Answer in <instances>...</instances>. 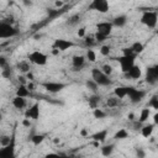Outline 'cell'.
I'll return each mask as SVG.
<instances>
[{
  "label": "cell",
  "mask_w": 158,
  "mask_h": 158,
  "mask_svg": "<svg viewBox=\"0 0 158 158\" xmlns=\"http://www.w3.org/2000/svg\"><path fill=\"white\" fill-rule=\"evenodd\" d=\"M12 105H14L15 109H17V110H22V109L26 107V105H27V100H26V98H22V96H17V95H16V96L12 99Z\"/></svg>",
  "instance_id": "cell-15"
},
{
  "label": "cell",
  "mask_w": 158,
  "mask_h": 158,
  "mask_svg": "<svg viewBox=\"0 0 158 158\" xmlns=\"http://www.w3.org/2000/svg\"><path fill=\"white\" fill-rule=\"evenodd\" d=\"M23 4H25V5H27V6H30V5H32V2H31V0H23Z\"/></svg>",
  "instance_id": "cell-50"
},
{
  "label": "cell",
  "mask_w": 158,
  "mask_h": 158,
  "mask_svg": "<svg viewBox=\"0 0 158 158\" xmlns=\"http://www.w3.org/2000/svg\"><path fill=\"white\" fill-rule=\"evenodd\" d=\"M136 156H137L138 158H143V157H144V152L142 151V148H137V149H136Z\"/></svg>",
  "instance_id": "cell-42"
},
{
  "label": "cell",
  "mask_w": 158,
  "mask_h": 158,
  "mask_svg": "<svg viewBox=\"0 0 158 158\" xmlns=\"http://www.w3.org/2000/svg\"><path fill=\"white\" fill-rule=\"evenodd\" d=\"M112 23L109 21H101L99 23H96V33H100L105 37H109L112 32Z\"/></svg>",
  "instance_id": "cell-10"
},
{
  "label": "cell",
  "mask_w": 158,
  "mask_h": 158,
  "mask_svg": "<svg viewBox=\"0 0 158 158\" xmlns=\"http://www.w3.org/2000/svg\"><path fill=\"white\" fill-rule=\"evenodd\" d=\"M153 120H154V125L158 123V114H154L153 115Z\"/></svg>",
  "instance_id": "cell-49"
},
{
  "label": "cell",
  "mask_w": 158,
  "mask_h": 158,
  "mask_svg": "<svg viewBox=\"0 0 158 158\" xmlns=\"http://www.w3.org/2000/svg\"><path fill=\"white\" fill-rule=\"evenodd\" d=\"M22 125H23V126H26V127H30V125H31L30 118H25V120L22 121Z\"/></svg>",
  "instance_id": "cell-46"
},
{
  "label": "cell",
  "mask_w": 158,
  "mask_h": 158,
  "mask_svg": "<svg viewBox=\"0 0 158 158\" xmlns=\"http://www.w3.org/2000/svg\"><path fill=\"white\" fill-rule=\"evenodd\" d=\"M100 96L99 95H96V94H94V95H91L90 98H89V100H88V102H89V106L91 107V109H95V107H98L99 106V104H100Z\"/></svg>",
  "instance_id": "cell-24"
},
{
  "label": "cell",
  "mask_w": 158,
  "mask_h": 158,
  "mask_svg": "<svg viewBox=\"0 0 158 158\" xmlns=\"http://www.w3.org/2000/svg\"><path fill=\"white\" fill-rule=\"evenodd\" d=\"M16 68H17L21 73H27V72L31 70V65H30V63H28L27 60H21V62H19V63L16 64Z\"/></svg>",
  "instance_id": "cell-21"
},
{
  "label": "cell",
  "mask_w": 158,
  "mask_h": 158,
  "mask_svg": "<svg viewBox=\"0 0 158 158\" xmlns=\"http://www.w3.org/2000/svg\"><path fill=\"white\" fill-rule=\"evenodd\" d=\"M80 135H81V136H88V130H86V128H83V130L80 131Z\"/></svg>",
  "instance_id": "cell-48"
},
{
  "label": "cell",
  "mask_w": 158,
  "mask_h": 158,
  "mask_svg": "<svg viewBox=\"0 0 158 158\" xmlns=\"http://www.w3.org/2000/svg\"><path fill=\"white\" fill-rule=\"evenodd\" d=\"M11 141H12V138H11L10 136H7V135L0 136V146H1V147H2V146H7V144H10Z\"/></svg>",
  "instance_id": "cell-34"
},
{
  "label": "cell",
  "mask_w": 158,
  "mask_h": 158,
  "mask_svg": "<svg viewBox=\"0 0 158 158\" xmlns=\"http://www.w3.org/2000/svg\"><path fill=\"white\" fill-rule=\"evenodd\" d=\"M127 137H128V131H127L126 128H120V130L115 133V136H114L115 139H125V138H127Z\"/></svg>",
  "instance_id": "cell-27"
},
{
  "label": "cell",
  "mask_w": 158,
  "mask_h": 158,
  "mask_svg": "<svg viewBox=\"0 0 158 158\" xmlns=\"http://www.w3.org/2000/svg\"><path fill=\"white\" fill-rule=\"evenodd\" d=\"M1 118H2V115H1V112H0V121H1Z\"/></svg>",
  "instance_id": "cell-53"
},
{
  "label": "cell",
  "mask_w": 158,
  "mask_h": 158,
  "mask_svg": "<svg viewBox=\"0 0 158 158\" xmlns=\"http://www.w3.org/2000/svg\"><path fill=\"white\" fill-rule=\"evenodd\" d=\"M93 116L95 118H104L106 116V112L99 107H95V109H93Z\"/></svg>",
  "instance_id": "cell-31"
},
{
  "label": "cell",
  "mask_w": 158,
  "mask_h": 158,
  "mask_svg": "<svg viewBox=\"0 0 158 158\" xmlns=\"http://www.w3.org/2000/svg\"><path fill=\"white\" fill-rule=\"evenodd\" d=\"M95 42V38H94V36H89V37H85V44H93Z\"/></svg>",
  "instance_id": "cell-40"
},
{
  "label": "cell",
  "mask_w": 158,
  "mask_h": 158,
  "mask_svg": "<svg viewBox=\"0 0 158 158\" xmlns=\"http://www.w3.org/2000/svg\"><path fill=\"white\" fill-rule=\"evenodd\" d=\"M153 131H154V123H147L141 127V135L144 138H149L153 135Z\"/></svg>",
  "instance_id": "cell-17"
},
{
  "label": "cell",
  "mask_w": 158,
  "mask_h": 158,
  "mask_svg": "<svg viewBox=\"0 0 158 158\" xmlns=\"http://www.w3.org/2000/svg\"><path fill=\"white\" fill-rule=\"evenodd\" d=\"M6 65H7V60H6V58L2 57V56H0V68H5Z\"/></svg>",
  "instance_id": "cell-41"
},
{
  "label": "cell",
  "mask_w": 158,
  "mask_h": 158,
  "mask_svg": "<svg viewBox=\"0 0 158 158\" xmlns=\"http://www.w3.org/2000/svg\"><path fill=\"white\" fill-rule=\"evenodd\" d=\"M114 95L116 98H118L120 100H122L123 98H126L127 91H126V86H116L114 89Z\"/></svg>",
  "instance_id": "cell-20"
},
{
  "label": "cell",
  "mask_w": 158,
  "mask_h": 158,
  "mask_svg": "<svg viewBox=\"0 0 158 158\" xmlns=\"http://www.w3.org/2000/svg\"><path fill=\"white\" fill-rule=\"evenodd\" d=\"M110 52H111V48H110V46H107V44H104V46H101L100 47V53L102 54V56H109L110 54Z\"/></svg>",
  "instance_id": "cell-37"
},
{
  "label": "cell",
  "mask_w": 158,
  "mask_h": 158,
  "mask_svg": "<svg viewBox=\"0 0 158 158\" xmlns=\"http://www.w3.org/2000/svg\"><path fill=\"white\" fill-rule=\"evenodd\" d=\"M84 57H85L86 60H89V62H91V63L96 62V53H95L93 49H90V48L86 49V53H85Z\"/></svg>",
  "instance_id": "cell-28"
},
{
  "label": "cell",
  "mask_w": 158,
  "mask_h": 158,
  "mask_svg": "<svg viewBox=\"0 0 158 158\" xmlns=\"http://www.w3.org/2000/svg\"><path fill=\"white\" fill-rule=\"evenodd\" d=\"M43 141H44V135H41V133L33 135V136L31 137V142H32L35 146H38V144H41Z\"/></svg>",
  "instance_id": "cell-29"
},
{
  "label": "cell",
  "mask_w": 158,
  "mask_h": 158,
  "mask_svg": "<svg viewBox=\"0 0 158 158\" xmlns=\"http://www.w3.org/2000/svg\"><path fill=\"white\" fill-rule=\"evenodd\" d=\"M122 56H136V54L133 53V51H132V48H131V46H130V47L122 48Z\"/></svg>",
  "instance_id": "cell-38"
},
{
  "label": "cell",
  "mask_w": 158,
  "mask_h": 158,
  "mask_svg": "<svg viewBox=\"0 0 158 158\" xmlns=\"http://www.w3.org/2000/svg\"><path fill=\"white\" fill-rule=\"evenodd\" d=\"M91 79L99 85V86H107L111 84V79L109 75L102 73L101 69L99 68H93L91 69Z\"/></svg>",
  "instance_id": "cell-2"
},
{
  "label": "cell",
  "mask_w": 158,
  "mask_h": 158,
  "mask_svg": "<svg viewBox=\"0 0 158 158\" xmlns=\"http://www.w3.org/2000/svg\"><path fill=\"white\" fill-rule=\"evenodd\" d=\"M85 86H86L89 90L94 91V93H95V91L98 90V88H99V85H98V84H96V83H95L93 79H89V80H86V81H85Z\"/></svg>",
  "instance_id": "cell-32"
},
{
  "label": "cell",
  "mask_w": 158,
  "mask_h": 158,
  "mask_svg": "<svg viewBox=\"0 0 158 158\" xmlns=\"http://www.w3.org/2000/svg\"><path fill=\"white\" fill-rule=\"evenodd\" d=\"M106 138H107V130H100L91 135V139L98 141L99 143H104L106 141Z\"/></svg>",
  "instance_id": "cell-16"
},
{
  "label": "cell",
  "mask_w": 158,
  "mask_h": 158,
  "mask_svg": "<svg viewBox=\"0 0 158 158\" xmlns=\"http://www.w3.org/2000/svg\"><path fill=\"white\" fill-rule=\"evenodd\" d=\"M112 26H115V27H123L126 23H127V17L125 16V15H118V16H116L114 20H112Z\"/></svg>",
  "instance_id": "cell-19"
},
{
  "label": "cell",
  "mask_w": 158,
  "mask_h": 158,
  "mask_svg": "<svg viewBox=\"0 0 158 158\" xmlns=\"http://www.w3.org/2000/svg\"><path fill=\"white\" fill-rule=\"evenodd\" d=\"M77 33H78L79 37H85V27H80Z\"/></svg>",
  "instance_id": "cell-43"
},
{
  "label": "cell",
  "mask_w": 158,
  "mask_h": 158,
  "mask_svg": "<svg viewBox=\"0 0 158 158\" xmlns=\"http://www.w3.org/2000/svg\"><path fill=\"white\" fill-rule=\"evenodd\" d=\"M19 35V30L14 27L11 23L0 21V40L4 38H12Z\"/></svg>",
  "instance_id": "cell-3"
},
{
  "label": "cell",
  "mask_w": 158,
  "mask_h": 158,
  "mask_svg": "<svg viewBox=\"0 0 158 158\" xmlns=\"http://www.w3.org/2000/svg\"><path fill=\"white\" fill-rule=\"evenodd\" d=\"M158 22V14L154 10H148V11H143L142 16H141V23L147 26L148 28H154L157 26Z\"/></svg>",
  "instance_id": "cell-1"
},
{
  "label": "cell",
  "mask_w": 158,
  "mask_h": 158,
  "mask_svg": "<svg viewBox=\"0 0 158 158\" xmlns=\"http://www.w3.org/2000/svg\"><path fill=\"white\" fill-rule=\"evenodd\" d=\"M2 77H4V78H10V77H11V70L5 67L4 70H2Z\"/></svg>",
  "instance_id": "cell-39"
},
{
  "label": "cell",
  "mask_w": 158,
  "mask_h": 158,
  "mask_svg": "<svg viewBox=\"0 0 158 158\" xmlns=\"http://www.w3.org/2000/svg\"><path fill=\"white\" fill-rule=\"evenodd\" d=\"M148 106L154 109V110H158V96L157 95H153L148 102Z\"/></svg>",
  "instance_id": "cell-33"
},
{
  "label": "cell",
  "mask_w": 158,
  "mask_h": 158,
  "mask_svg": "<svg viewBox=\"0 0 158 158\" xmlns=\"http://www.w3.org/2000/svg\"><path fill=\"white\" fill-rule=\"evenodd\" d=\"M48 93H52V94H56V93H59L62 91L64 88H65V84L63 83H59V81H44L41 84Z\"/></svg>",
  "instance_id": "cell-9"
},
{
  "label": "cell",
  "mask_w": 158,
  "mask_h": 158,
  "mask_svg": "<svg viewBox=\"0 0 158 158\" xmlns=\"http://www.w3.org/2000/svg\"><path fill=\"white\" fill-rule=\"evenodd\" d=\"M131 48H132V51H133L135 54H139V53L143 52L144 46H143L142 42H138V41H137V42H133V43L131 44Z\"/></svg>",
  "instance_id": "cell-25"
},
{
  "label": "cell",
  "mask_w": 158,
  "mask_h": 158,
  "mask_svg": "<svg viewBox=\"0 0 158 158\" xmlns=\"http://www.w3.org/2000/svg\"><path fill=\"white\" fill-rule=\"evenodd\" d=\"M80 21V16L79 15H73V16H70L69 19H68V25H77L78 22Z\"/></svg>",
  "instance_id": "cell-36"
},
{
  "label": "cell",
  "mask_w": 158,
  "mask_h": 158,
  "mask_svg": "<svg viewBox=\"0 0 158 158\" xmlns=\"http://www.w3.org/2000/svg\"><path fill=\"white\" fill-rule=\"evenodd\" d=\"M26 86H27V89H28L30 91H32V90H35V85H33V84H32L31 81H30V83H27V84H26Z\"/></svg>",
  "instance_id": "cell-45"
},
{
  "label": "cell",
  "mask_w": 158,
  "mask_h": 158,
  "mask_svg": "<svg viewBox=\"0 0 158 158\" xmlns=\"http://www.w3.org/2000/svg\"><path fill=\"white\" fill-rule=\"evenodd\" d=\"M118 104H120V99L116 96L107 98V100H106V105L109 107H116V106H118Z\"/></svg>",
  "instance_id": "cell-30"
},
{
  "label": "cell",
  "mask_w": 158,
  "mask_h": 158,
  "mask_svg": "<svg viewBox=\"0 0 158 158\" xmlns=\"http://www.w3.org/2000/svg\"><path fill=\"white\" fill-rule=\"evenodd\" d=\"M135 57L136 56H121V57L117 58V62L120 64V68H121L122 73H126L135 64Z\"/></svg>",
  "instance_id": "cell-7"
},
{
  "label": "cell",
  "mask_w": 158,
  "mask_h": 158,
  "mask_svg": "<svg viewBox=\"0 0 158 158\" xmlns=\"http://www.w3.org/2000/svg\"><path fill=\"white\" fill-rule=\"evenodd\" d=\"M125 74L127 75V78L136 80V79H139V78L142 77V69H141V67H139V65L133 64V65H132V67H131V68H130Z\"/></svg>",
  "instance_id": "cell-14"
},
{
  "label": "cell",
  "mask_w": 158,
  "mask_h": 158,
  "mask_svg": "<svg viewBox=\"0 0 158 158\" xmlns=\"http://www.w3.org/2000/svg\"><path fill=\"white\" fill-rule=\"evenodd\" d=\"M128 117H130V120H133V117H135V116H133V114H130V115H128Z\"/></svg>",
  "instance_id": "cell-52"
},
{
  "label": "cell",
  "mask_w": 158,
  "mask_h": 158,
  "mask_svg": "<svg viewBox=\"0 0 158 158\" xmlns=\"http://www.w3.org/2000/svg\"><path fill=\"white\" fill-rule=\"evenodd\" d=\"M17 79H19V83H20V84H23V85H26V84H27V81H26V79H27V78H26V77L20 75Z\"/></svg>",
  "instance_id": "cell-44"
},
{
  "label": "cell",
  "mask_w": 158,
  "mask_h": 158,
  "mask_svg": "<svg viewBox=\"0 0 158 158\" xmlns=\"http://www.w3.org/2000/svg\"><path fill=\"white\" fill-rule=\"evenodd\" d=\"M85 60H86V59H85L84 56H74L73 59H72V64H73V67H74L77 70H80V68L84 67Z\"/></svg>",
  "instance_id": "cell-18"
},
{
  "label": "cell",
  "mask_w": 158,
  "mask_h": 158,
  "mask_svg": "<svg viewBox=\"0 0 158 158\" xmlns=\"http://www.w3.org/2000/svg\"><path fill=\"white\" fill-rule=\"evenodd\" d=\"M100 69L102 70V73H105V74H106V75H109V77L112 74V70H114V69H112V67H111L110 64H104Z\"/></svg>",
  "instance_id": "cell-35"
},
{
  "label": "cell",
  "mask_w": 158,
  "mask_h": 158,
  "mask_svg": "<svg viewBox=\"0 0 158 158\" xmlns=\"http://www.w3.org/2000/svg\"><path fill=\"white\" fill-rule=\"evenodd\" d=\"M26 74H27V77H26V78H27L28 80H33V74H32L31 72H27Z\"/></svg>",
  "instance_id": "cell-47"
},
{
  "label": "cell",
  "mask_w": 158,
  "mask_h": 158,
  "mask_svg": "<svg viewBox=\"0 0 158 158\" xmlns=\"http://www.w3.org/2000/svg\"><path fill=\"white\" fill-rule=\"evenodd\" d=\"M52 47L54 49H58L59 52H64V51L74 47V42H72L69 40H64V38H57V40H54Z\"/></svg>",
  "instance_id": "cell-8"
},
{
  "label": "cell",
  "mask_w": 158,
  "mask_h": 158,
  "mask_svg": "<svg viewBox=\"0 0 158 158\" xmlns=\"http://www.w3.org/2000/svg\"><path fill=\"white\" fill-rule=\"evenodd\" d=\"M109 7L110 5L107 0H91L88 9L91 11H96L99 14H106L109 11Z\"/></svg>",
  "instance_id": "cell-4"
},
{
  "label": "cell",
  "mask_w": 158,
  "mask_h": 158,
  "mask_svg": "<svg viewBox=\"0 0 158 158\" xmlns=\"http://www.w3.org/2000/svg\"><path fill=\"white\" fill-rule=\"evenodd\" d=\"M157 80H158V65L148 67L146 72V81L148 84H156Z\"/></svg>",
  "instance_id": "cell-11"
},
{
  "label": "cell",
  "mask_w": 158,
  "mask_h": 158,
  "mask_svg": "<svg viewBox=\"0 0 158 158\" xmlns=\"http://www.w3.org/2000/svg\"><path fill=\"white\" fill-rule=\"evenodd\" d=\"M16 95H17V96H22V98H27V96L30 95V90L27 89L26 85L20 84V86L16 89Z\"/></svg>",
  "instance_id": "cell-23"
},
{
  "label": "cell",
  "mask_w": 158,
  "mask_h": 158,
  "mask_svg": "<svg viewBox=\"0 0 158 158\" xmlns=\"http://www.w3.org/2000/svg\"><path fill=\"white\" fill-rule=\"evenodd\" d=\"M114 144H105V146H102L101 148H100V151H101V154L102 156H105V157H109V156H111L112 154V152H114Z\"/></svg>",
  "instance_id": "cell-26"
},
{
  "label": "cell",
  "mask_w": 158,
  "mask_h": 158,
  "mask_svg": "<svg viewBox=\"0 0 158 158\" xmlns=\"http://www.w3.org/2000/svg\"><path fill=\"white\" fill-rule=\"evenodd\" d=\"M28 59L31 63H33L36 65H46L48 57L41 51H32L31 53H28Z\"/></svg>",
  "instance_id": "cell-5"
},
{
  "label": "cell",
  "mask_w": 158,
  "mask_h": 158,
  "mask_svg": "<svg viewBox=\"0 0 158 158\" xmlns=\"http://www.w3.org/2000/svg\"><path fill=\"white\" fill-rule=\"evenodd\" d=\"M15 156V146H14V139L11 141L10 144L2 146L0 149V158H11Z\"/></svg>",
  "instance_id": "cell-13"
},
{
  "label": "cell",
  "mask_w": 158,
  "mask_h": 158,
  "mask_svg": "<svg viewBox=\"0 0 158 158\" xmlns=\"http://www.w3.org/2000/svg\"><path fill=\"white\" fill-rule=\"evenodd\" d=\"M126 91H127L126 96H128L131 102H133V104L139 102L146 95V93L143 90H139V89H136V88H132V86H126Z\"/></svg>",
  "instance_id": "cell-6"
},
{
  "label": "cell",
  "mask_w": 158,
  "mask_h": 158,
  "mask_svg": "<svg viewBox=\"0 0 158 158\" xmlns=\"http://www.w3.org/2000/svg\"><path fill=\"white\" fill-rule=\"evenodd\" d=\"M25 117L30 118V120H38V117H40V104L35 102L32 106H30L25 112Z\"/></svg>",
  "instance_id": "cell-12"
},
{
  "label": "cell",
  "mask_w": 158,
  "mask_h": 158,
  "mask_svg": "<svg viewBox=\"0 0 158 158\" xmlns=\"http://www.w3.org/2000/svg\"><path fill=\"white\" fill-rule=\"evenodd\" d=\"M56 5L57 6H63V2L62 1H56Z\"/></svg>",
  "instance_id": "cell-51"
},
{
  "label": "cell",
  "mask_w": 158,
  "mask_h": 158,
  "mask_svg": "<svg viewBox=\"0 0 158 158\" xmlns=\"http://www.w3.org/2000/svg\"><path fill=\"white\" fill-rule=\"evenodd\" d=\"M149 116H151V110L147 109V107H144V109H142L141 112H139L138 121H139L141 123H143V122H146V121L149 118Z\"/></svg>",
  "instance_id": "cell-22"
}]
</instances>
